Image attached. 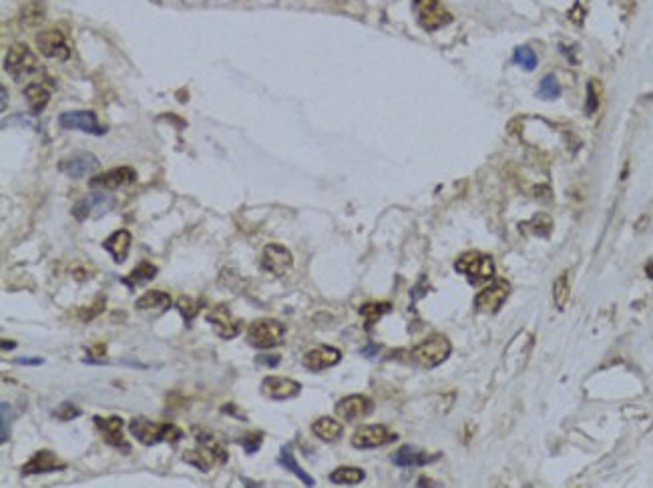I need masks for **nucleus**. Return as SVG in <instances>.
I'll list each match as a JSON object with an SVG mask.
<instances>
[{"mask_svg":"<svg viewBox=\"0 0 653 488\" xmlns=\"http://www.w3.org/2000/svg\"><path fill=\"white\" fill-rule=\"evenodd\" d=\"M65 469V462L58 460V456L51 450H38V452L24 464L22 474L31 476V474H47V472L63 471Z\"/></svg>","mask_w":653,"mask_h":488,"instance_id":"obj_20","label":"nucleus"},{"mask_svg":"<svg viewBox=\"0 0 653 488\" xmlns=\"http://www.w3.org/2000/svg\"><path fill=\"white\" fill-rule=\"evenodd\" d=\"M434 458H436V456L426 454L423 452V450H418V448H412V446H402L398 452L392 456L394 464H396V466H402V469H408V466H423V464L434 460Z\"/></svg>","mask_w":653,"mask_h":488,"instance_id":"obj_23","label":"nucleus"},{"mask_svg":"<svg viewBox=\"0 0 653 488\" xmlns=\"http://www.w3.org/2000/svg\"><path fill=\"white\" fill-rule=\"evenodd\" d=\"M262 442H264V434H262V432H246V434L239 438V444L246 448L247 452L251 454L260 450Z\"/></svg>","mask_w":653,"mask_h":488,"instance_id":"obj_37","label":"nucleus"},{"mask_svg":"<svg viewBox=\"0 0 653 488\" xmlns=\"http://www.w3.org/2000/svg\"><path fill=\"white\" fill-rule=\"evenodd\" d=\"M155 276H157V267H155L153 263L143 262L139 263L127 278H123V283L125 285H129V288H135V285H141V283L151 281Z\"/></svg>","mask_w":653,"mask_h":488,"instance_id":"obj_29","label":"nucleus"},{"mask_svg":"<svg viewBox=\"0 0 653 488\" xmlns=\"http://www.w3.org/2000/svg\"><path fill=\"white\" fill-rule=\"evenodd\" d=\"M258 362H260V364H267V366H278V364H280V356H264V354H262V356L258 358Z\"/></svg>","mask_w":653,"mask_h":488,"instance_id":"obj_41","label":"nucleus"},{"mask_svg":"<svg viewBox=\"0 0 653 488\" xmlns=\"http://www.w3.org/2000/svg\"><path fill=\"white\" fill-rule=\"evenodd\" d=\"M537 95H539L541 99H557V97L561 95V85H559L557 77H555V74H547V77H543V79H541V85H539V90H537Z\"/></svg>","mask_w":653,"mask_h":488,"instance_id":"obj_33","label":"nucleus"},{"mask_svg":"<svg viewBox=\"0 0 653 488\" xmlns=\"http://www.w3.org/2000/svg\"><path fill=\"white\" fill-rule=\"evenodd\" d=\"M597 107H599V85L595 81H591L587 85V105H585L587 115H593L597 111Z\"/></svg>","mask_w":653,"mask_h":488,"instance_id":"obj_38","label":"nucleus"},{"mask_svg":"<svg viewBox=\"0 0 653 488\" xmlns=\"http://www.w3.org/2000/svg\"><path fill=\"white\" fill-rule=\"evenodd\" d=\"M285 336V326L278 320H255L247 330V342L258 349H269L280 346Z\"/></svg>","mask_w":653,"mask_h":488,"instance_id":"obj_4","label":"nucleus"},{"mask_svg":"<svg viewBox=\"0 0 653 488\" xmlns=\"http://www.w3.org/2000/svg\"><path fill=\"white\" fill-rule=\"evenodd\" d=\"M24 99H26V103H29L31 113H33V115H38V113H42L45 107L49 105V101H51V90L45 87L42 83H31V85H26V88H24Z\"/></svg>","mask_w":653,"mask_h":488,"instance_id":"obj_24","label":"nucleus"},{"mask_svg":"<svg viewBox=\"0 0 653 488\" xmlns=\"http://www.w3.org/2000/svg\"><path fill=\"white\" fill-rule=\"evenodd\" d=\"M15 346H17V344H15V342H2V349H13L15 348Z\"/></svg>","mask_w":653,"mask_h":488,"instance_id":"obj_43","label":"nucleus"},{"mask_svg":"<svg viewBox=\"0 0 653 488\" xmlns=\"http://www.w3.org/2000/svg\"><path fill=\"white\" fill-rule=\"evenodd\" d=\"M342 360V352L332 346H316V348L308 349L301 358V364L304 368L312 370V372H320V370H326V368L336 366L338 362Z\"/></svg>","mask_w":653,"mask_h":488,"instance_id":"obj_17","label":"nucleus"},{"mask_svg":"<svg viewBox=\"0 0 653 488\" xmlns=\"http://www.w3.org/2000/svg\"><path fill=\"white\" fill-rule=\"evenodd\" d=\"M137 310H167L171 306V296L159 292V290H151L147 294H143L137 299Z\"/></svg>","mask_w":653,"mask_h":488,"instance_id":"obj_27","label":"nucleus"},{"mask_svg":"<svg viewBox=\"0 0 653 488\" xmlns=\"http://www.w3.org/2000/svg\"><path fill=\"white\" fill-rule=\"evenodd\" d=\"M95 426L101 430L103 440H105L107 444L119 448L121 452H129L131 450V446L127 444V440H125L123 436V418H119V416H109V418L95 416Z\"/></svg>","mask_w":653,"mask_h":488,"instance_id":"obj_16","label":"nucleus"},{"mask_svg":"<svg viewBox=\"0 0 653 488\" xmlns=\"http://www.w3.org/2000/svg\"><path fill=\"white\" fill-rule=\"evenodd\" d=\"M260 263H262V269L274 274V276H278V278H282V276H285V274L292 269L294 258H292V253H290L288 247H283V245L280 244H269L264 247Z\"/></svg>","mask_w":653,"mask_h":488,"instance_id":"obj_9","label":"nucleus"},{"mask_svg":"<svg viewBox=\"0 0 653 488\" xmlns=\"http://www.w3.org/2000/svg\"><path fill=\"white\" fill-rule=\"evenodd\" d=\"M388 312H390L388 301H384V304H366V306H362V308H360V314L364 315L370 324L378 322L382 315L388 314Z\"/></svg>","mask_w":653,"mask_h":488,"instance_id":"obj_34","label":"nucleus"},{"mask_svg":"<svg viewBox=\"0 0 653 488\" xmlns=\"http://www.w3.org/2000/svg\"><path fill=\"white\" fill-rule=\"evenodd\" d=\"M551 226H553V221L549 219L547 215H543V213H539L533 221L529 223V231L530 233H535V235H541V237H545L551 233Z\"/></svg>","mask_w":653,"mask_h":488,"instance_id":"obj_35","label":"nucleus"},{"mask_svg":"<svg viewBox=\"0 0 653 488\" xmlns=\"http://www.w3.org/2000/svg\"><path fill=\"white\" fill-rule=\"evenodd\" d=\"M647 274H650V278L653 279V263H650V265H647Z\"/></svg>","mask_w":653,"mask_h":488,"instance_id":"obj_45","label":"nucleus"},{"mask_svg":"<svg viewBox=\"0 0 653 488\" xmlns=\"http://www.w3.org/2000/svg\"><path fill=\"white\" fill-rule=\"evenodd\" d=\"M0 410H2V442H6L8 440V434H10V416H13V410H10V406H8V402H2L0 404Z\"/></svg>","mask_w":653,"mask_h":488,"instance_id":"obj_39","label":"nucleus"},{"mask_svg":"<svg viewBox=\"0 0 653 488\" xmlns=\"http://www.w3.org/2000/svg\"><path fill=\"white\" fill-rule=\"evenodd\" d=\"M6 109V88L2 87V111Z\"/></svg>","mask_w":653,"mask_h":488,"instance_id":"obj_44","label":"nucleus"},{"mask_svg":"<svg viewBox=\"0 0 653 488\" xmlns=\"http://www.w3.org/2000/svg\"><path fill=\"white\" fill-rule=\"evenodd\" d=\"M262 392L272 400H290L301 392L300 382L282 376H267L262 382Z\"/></svg>","mask_w":653,"mask_h":488,"instance_id":"obj_15","label":"nucleus"},{"mask_svg":"<svg viewBox=\"0 0 653 488\" xmlns=\"http://www.w3.org/2000/svg\"><path fill=\"white\" fill-rule=\"evenodd\" d=\"M58 125L63 129H77L91 135H105V127L97 121V115L93 111H67L58 117Z\"/></svg>","mask_w":653,"mask_h":488,"instance_id":"obj_11","label":"nucleus"},{"mask_svg":"<svg viewBox=\"0 0 653 488\" xmlns=\"http://www.w3.org/2000/svg\"><path fill=\"white\" fill-rule=\"evenodd\" d=\"M131 244H133L131 233H129L127 229H119V231H115L113 235L107 237L103 247L113 255L115 263H123L125 260H127V255H129Z\"/></svg>","mask_w":653,"mask_h":488,"instance_id":"obj_21","label":"nucleus"},{"mask_svg":"<svg viewBox=\"0 0 653 488\" xmlns=\"http://www.w3.org/2000/svg\"><path fill=\"white\" fill-rule=\"evenodd\" d=\"M36 45H38L40 53L49 58L67 61L71 56V49H69L63 33H58V31H45V33L36 35Z\"/></svg>","mask_w":653,"mask_h":488,"instance_id":"obj_18","label":"nucleus"},{"mask_svg":"<svg viewBox=\"0 0 653 488\" xmlns=\"http://www.w3.org/2000/svg\"><path fill=\"white\" fill-rule=\"evenodd\" d=\"M509 294H511V283L507 279H496L489 288L480 290V294L475 297V306H477L478 312L494 314L507 301Z\"/></svg>","mask_w":653,"mask_h":488,"instance_id":"obj_8","label":"nucleus"},{"mask_svg":"<svg viewBox=\"0 0 653 488\" xmlns=\"http://www.w3.org/2000/svg\"><path fill=\"white\" fill-rule=\"evenodd\" d=\"M177 310L181 312L185 322H191L195 315H197V312H199V306H197V301H194L191 297H181V299L177 301Z\"/></svg>","mask_w":653,"mask_h":488,"instance_id":"obj_36","label":"nucleus"},{"mask_svg":"<svg viewBox=\"0 0 653 488\" xmlns=\"http://www.w3.org/2000/svg\"><path fill=\"white\" fill-rule=\"evenodd\" d=\"M366 478V472L362 469H356V466H340L330 474V480L334 485L340 487H354V485H360L362 480Z\"/></svg>","mask_w":653,"mask_h":488,"instance_id":"obj_26","label":"nucleus"},{"mask_svg":"<svg viewBox=\"0 0 653 488\" xmlns=\"http://www.w3.org/2000/svg\"><path fill=\"white\" fill-rule=\"evenodd\" d=\"M414 13L418 17L420 26L428 33L439 31L453 20L450 13L444 10L439 0H414Z\"/></svg>","mask_w":653,"mask_h":488,"instance_id":"obj_7","label":"nucleus"},{"mask_svg":"<svg viewBox=\"0 0 653 488\" xmlns=\"http://www.w3.org/2000/svg\"><path fill=\"white\" fill-rule=\"evenodd\" d=\"M374 410V402L368 396H362V394H352V396H346L336 404V416L346 422H352V420L364 418L372 414Z\"/></svg>","mask_w":653,"mask_h":488,"instance_id":"obj_12","label":"nucleus"},{"mask_svg":"<svg viewBox=\"0 0 653 488\" xmlns=\"http://www.w3.org/2000/svg\"><path fill=\"white\" fill-rule=\"evenodd\" d=\"M195 440H197L199 448H203L212 456L213 462H219V464L228 462V450H226V444L219 440V436L213 434V432H201L195 428Z\"/></svg>","mask_w":653,"mask_h":488,"instance_id":"obj_22","label":"nucleus"},{"mask_svg":"<svg viewBox=\"0 0 653 488\" xmlns=\"http://www.w3.org/2000/svg\"><path fill=\"white\" fill-rule=\"evenodd\" d=\"M17 364H22V366H24V364H26V366H40L42 360H40V358H18Z\"/></svg>","mask_w":653,"mask_h":488,"instance_id":"obj_42","label":"nucleus"},{"mask_svg":"<svg viewBox=\"0 0 653 488\" xmlns=\"http://www.w3.org/2000/svg\"><path fill=\"white\" fill-rule=\"evenodd\" d=\"M97 169H99V159L93 153H77V155L63 159L58 163V171L71 177V179L87 177V175L95 173Z\"/></svg>","mask_w":653,"mask_h":488,"instance_id":"obj_14","label":"nucleus"},{"mask_svg":"<svg viewBox=\"0 0 653 488\" xmlns=\"http://www.w3.org/2000/svg\"><path fill=\"white\" fill-rule=\"evenodd\" d=\"M280 464H282L283 469H288L290 472H294L298 478H300L301 482L306 485V487H314L316 485V480L308 474V472L301 469L300 464L296 462V458H294V454H292V448L290 446H283L282 452H280Z\"/></svg>","mask_w":653,"mask_h":488,"instance_id":"obj_28","label":"nucleus"},{"mask_svg":"<svg viewBox=\"0 0 653 488\" xmlns=\"http://www.w3.org/2000/svg\"><path fill=\"white\" fill-rule=\"evenodd\" d=\"M129 430L145 446H153L159 442H177L183 438V432L175 424L169 422H153V420L137 416L129 422Z\"/></svg>","mask_w":653,"mask_h":488,"instance_id":"obj_1","label":"nucleus"},{"mask_svg":"<svg viewBox=\"0 0 653 488\" xmlns=\"http://www.w3.org/2000/svg\"><path fill=\"white\" fill-rule=\"evenodd\" d=\"M79 414H81V410L74 408V404H71V402H65V404L58 406V410H54V416L58 420H72Z\"/></svg>","mask_w":653,"mask_h":488,"instance_id":"obj_40","label":"nucleus"},{"mask_svg":"<svg viewBox=\"0 0 653 488\" xmlns=\"http://www.w3.org/2000/svg\"><path fill=\"white\" fill-rule=\"evenodd\" d=\"M512 63L519 65L521 69L533 70L537 69L539 58H537V54H535V51L530 47H517L514 53H512Z\"/></svg>","mask_w":653,"mask_h":488,"instance_id":"obj_30","label":"nucleus"},{"mask_svg":"<svg viewBox=\"0 0 653 488\" xmlns=\"http://www.w3.org/2000/svg\"><path fill=\"white\" fill-rule=\"evenodd\" d=\"M571 294V285H569V274H561L559 278L555 279V285H553V299H555V306L559 310H563Z\"/></svg>","mask_w":653,"mask_h":488,"instance_id":"obj_31","label":"nucleus"},{"mask_svg":"<svg viewBox=\"0 0 653 488\" xmlns=\"http://www.w3.org/2000/svg\"><path fill=\"white\" fill-rule=\"evenodd\" d=\"M450 352H453V346H450L448 338L436 333V336L426 338L416 348H412L410 358L416 366L424 368V370H432V368L441 366L444 360H448Z\"/></svg>","mask_w":653,"mask_h":488,"instance_id":"obj_2","label":"nucleus"},{"mask_svg":"<svg viewBox=\"0 0 653 488\" xmlns=\"http://www.w3.org/2000/svg\"><path fill=\"white\" fill-rule=\"evenodd\" d=\"M4 69L6 72H10V77L15 79V81H22V79H26V77H31L33 72L40 69V65H38V58H36V54L26 47V45H13L10 49H8V53H6V58H4Z\"/></svg>","mask_w":653,"mask_h":488,"instance_id":"obj_5","label":"nucleus"},{"mask_svg":"<svg viewBox=\"0 0 653 488\" xmlns=\"http://www.w3.org/2000/svg\"><path fill=\"white\" fill-rule=\"evenodd\" d=\"M398 436L392 434L386 426L382 424H370V426H362L358 428L352 436L354 448H376V446H384L388 442H394Z\"/></svg>","mask_w":653,"mask_h":488,"instance_id":"obj_10","label":"nucleus"},{"mask_svg":"<svg viewBox=\"0 0 653 488\" xmlns=\"http://www.w3.org/2000/svg\"><path fill=\"white\" fill-rule=\"evenodd\" d=\"M115 207V197L109 195V193H88L83 199H79L72 207V215L74 219L79 221H85V219H97V217H103L105 213Z\"/></svg>","mask_w":653,"mask_h":488,"instance_id":"obj_6","label":"nucleus"},{"mask_svg":"<svg viewBox=\"0 0 653 488\" xmlns=\"http://www.w3.org/2000/svg\"><path fill=\"white\" fill-rule=\"evenodd\" d=\"M183 460H185V462H189V464H194L195 469H199V471H210V469H212V462H213L212 456L205 452L203 448L187 450V452L183 454Z\"/></svg>","mask_w":653,"mask_h":488,"instance_id":"obj_32","label":"nucleus"},{"mask_svg":"<svg viewBox=\"0 0 653 488\" xmlns=\"http://www.w3.org/2000/svg\"><path fill=\"white\" fill-rule=\"evenodd\" d=\"M135 179H137L135 169H131V167H117V169H111V171H107V173L95 175V177L88 181V185H91L93 189L113 191V189H119V187H125V185L133 183Z\"/></svg>","mask_w":653,"mask_h":488,"instance_id":"obj_13","label":"nucleus"},{"mask_svg":"<svg viewBox=\"0 0 653 488\" xmlns=\"http://www.w3.org/2000/svg\"><path fill=\"white\" fill-rule=\"evenodd\" d=\"M455 269L466 276L473 283H485L494 278V262L491 255L480 251H466L455 262Z\"/></svg>","mask_w":653,"mask_h":488,"instance_id":"obj_3","label":"nucleus"},{"mask_svg":"<svg viewBox=\"0 0 653 488\" xmlns=\"http://www.w3.org/2000/svg\"><path fill=\"white\" fill-rule=\"evenodd\" d=\"M312 432L316 434V438L324 440V442H338V440L342 438L344 428H342V424L336 418L322 416V418H318L312 424Z\"/></svg>","mask_w":653,"mask_h":488,"instance_id":"obj_25","label":"nucleus"},{"mask_svg":"<svg viewBox=\"0 0 653 488\" xmlns=\"http://www.w3.org/2000/svg\"><path fill=\"white\" fill-rule=\"evenodd\" d=\"M207 322L212 324L215 333L223 340H231L239 333V322H235L231 317L228 306H217L207 314Z\"/></svg>","mask_w":653,"mask_h":488,"instance_id":"obj_19","label":"nucleus"}]
</instances>
